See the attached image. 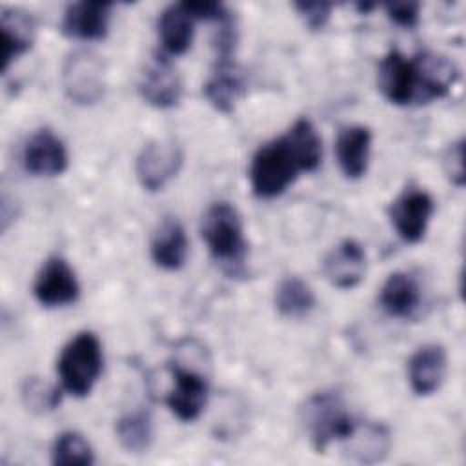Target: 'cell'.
I'll list each match as a JSON object with an SVG mask.
<instances>
[{
    "mask_svg": "<svg viewBox=\"0 0 466 466\" xmlns=\"http://www.w3.org/2000/svg\"><path fill=\"white\" fill-rule=\"evenodd\" d=\"M444 169L455 186L464 184V142L451 144L444 155Z\"/></svg>",
    "mask_w": 466,
    "mask_h": 466,
    "instance_id": "f546056e",
    "label": "cell"
},
{
    "mask_svg": "<svg viewBox=\"0 0 466 466\" xmlns=\"http://www.w3.org/2000/svg\"><path fill=\"white\" fill-rule=\"evenodd\" d=\"M53 464L67 466V464H80L89 466L95 462L93 448L87 439L76 431H64L56 437L51 451Z\"/></svg>",
    "mask_w": 466,
    "mask_h": 466,
    "instance_id": "d4e9b609",
    "label": "cell"
},
{
    "mask_svg": "<svg viewBox=\"0 0 466 466\" xmlns=\"http://www.w3.org/2000/svg\"><path fill=\"white\" fill-rule=\"evenodd\" d=\"M24 169L36 177H55L67 169V151L64 142L47 127L29 137L22 151Z\"/></svg>",
    "mask_w": 466,
    "mask_h": 466,
    "instance_id": "8fae6325",
    "label": "cell"
},
{
    "mask_svg": "<svg viewBox=\"0 0 466 466\" xmlns=\"http://www.w3.org/2000/svg\"><path fill=\"white\" fill-rule=\"evenodd\" d=\"M66 95L76 104H95L104 95V69L96 55L89 51L71 53L62 67Z\"/></svg>",
    "mask_w": 466,
    "mask_h": 466,
    "instance_id": "52a82bcc",
    "label": "cell"
},
{
    "mask_svg": "<svg viewBox=\"0 0 466 466\" xmlns=\"http://www.w3.org/2000/svg\"><path fill=\"white\" fill-rule=\"evenodd\" d=\"M459 78L457 66L444 55L420 51L406 58L391 49L379 64L377 86L395 106H420L442 98Z\"/></svg>",
    "mask_w": 466,
    "mask_h": 466,
    "instance_id": "7a4b0ae2",
    "label": "cell"
},
{
    "mask_svg": "<svg viewBox=\"0 0 466 466\" xmlns=\"http://www.w3.org/2000/svg\"><path fill=\"white\" fill-rule=\"evenodd\" d=\"M193 22L195 18L184 9L182 2L171 4L160 13L157 29L162 55L177 56L189 49L193 40Z\"/></svg>",
    "mask_w": 466,
    "mask_h": 466,
    "instance_id": "44dd1931",
    "label": "cell"
},
{
    "mask_svg": "<svg viewBox=\"0 0 466 466\" xmlns=\"http://www.w3.org/2000/svg\"><path fill=\"white\" fill-rule=\"evenodd\" d=\"M200 235L222 269L229 275L244 273L248 244L238 211L229 202H215L202 215Z\"/></svg>",
    "mask_w": 466,
    "mask_h": 466,
    "instance_id": "3957f363",
    "label": "cell"
},
{
    "mask_svg": "<svg viewBox=\"0 0 466 466\" xmlns=\"http://www.w3.org/2000/svg\"><path fill=\"white\" fill-rule=\"evenodd\" d=\"M386 15L391 22L400 27H415L420 16V4L419 2H388L384 4Z\"/></svg>",
    "mask_w": 466,
    "mask_h": 466,
    "instance_id": "83f0119b",
    "label": "cell"
},
{
    "mask_svg": "<svg viewBox=\"0 0 466 466\" xmlns=\"http://www.w3.org/2000/svg\"><path fill=\"white\" fill-rule=\"evenodd\" d=\"M182 149L173 140H153L142 147L137 157L135 171L138 182L147 191L162 189L180 169Z\"/></svg>",
    "mask_w": 466,
    "mask_h": 466,
    "instance_id": "ba28073f",
    "label": "cell"
},
{
    "mask_svg": "<svg viewBox=\"0 0 466 466\" xmlns=\"http://www.w3.org/2000/svg\"><path fill=\"white\" fill-rule=\"evenodd\" d=\"M340 442H344V450L353 461L373 464L386 457L391 444V437L388 428L380 422L357 420L350 435Z\"/></svg>",
    "mask_w": 466,
    "mask_h": 466,
    "instance_id": "d6986e66",
    "label": "cell"
},
{
    "mask_svg": "<svg viewBox=\"0 0 466 466\" xmlns=\"http://www.w3.org/2000/svg\"><path fill=\"white\" fill-rule=\"evenodd\" d=\"M302 419L319 453L326 451L333 441L346 439L357 422L346 410L340 393L333 390L311 395L302 408Z\"/></svg>",
    "mask_w": 466,
    "mask_h": 466,
    "instance_id": "5b68a950",
    "label": "cell"
},
{
    "mask_svg": "<svg viewBox=\"0 0 466 466\" xmlns=\"http://www.w3.org/2000/svg\"><path fill=\"white\" fill-rule=\"evenodd\" d=\"M293 7L300 15V18L304 20L308 29L320 31L329 20L333 4H329V2H295Z\"/></svg>",
    "mask_w": 466,
    "mask_h": 466,
    "instance_id": "4316f807",
    "label": "cell"
},
{
    "mask_svg": "<svg viewBox=\"0 0 466 466\" xmlns=\"http://www.w3.org/2000/svg\"><path fill=\"white\" fill-rule=\"evenodd\" d=\"M379 302L390 317L408 319L420 304V288L411 275L395 271L384 280L379 293Z\"/></svg>",
    "mask_w": 466,
    "mask_h": 466,
    "instance_id": "7402d4cb",
    "label": "cell"
},
{
    "mask_svg": "<svg viewBox=\"0 0 466 466\" xmlns=\"http://www.w3.org/2000/svg\"><path fill=\"white\" fill-rule=\"evenodd\" d=\"M244 93V76L231 58H217V64L204 84L208 102L220 113H229Z\"/></svg>",
    "mask_w": 466,
    "mask_h": 466,
    "instance_id": "ac0fdd59",
    "label": "cell"
},
{
    "mask_svg": "<svg viewBox=\"0 0 466 466\" xmlns=\"http://www.w3.org/2000/svg\"><path fill=\"white\" fill-rule=\"evenodd\" d=\"M33 295L46 308H60L76 302L80 284L67 260L49 257L35 279Z\"/></svg>",
    "mask_w": 466,
    "mask_h": 466,
    "instance_id": "9c48e42d",
    "label": "cell"
},
{
    "mask_svg": "<svg viewBox=\"0 0 466 466\" xmlns=\"http://www.w3.org/2000/svg\"><path fill=\"white\" fill-rule=\"evenodd\" d=\"M109 2H75L64 11L60 29L66 36L76 40H100L107 35L111 18Z\"/></svg>",
    "mask_w": 466,
    "mask_h": 466,
    "instance_id": "4fadbf2b",
    "label": "cell"
},
{
    "mask_svg": "<svg viewBox=\"0 0 466 466\" xmlns=\"http://www.w3.org/2000/svg\"><path fill=\"white\" fill-rule=\"evenodd\" d=\"M187 235L184 226L173 218L167 217L160 222L157 228L153 238H151V258L153 262L166 269V271H177L186 264L187 258Z\"/></svg>",
    "mask_w": 466,
    "mask_h": 466,
    "instance_id": "e0dca14e",
    "label": "cell"
},
{
    "mask_svg": "<svg viewBox=\"0 0 466 466\" xmlns=\"http://www.w3.org/2000/svg\"><path fill=\"white\" fill-rule=\"evenodd\" d=\"M142 98L158 109L175 107L182 98V80L169 56L157 55L138 84Z\"/></svg>",
    "mask_w": 466,
    "mask_h": 466,
    "instance_id": "7c38bea8",
    "label": "cell"
},
{
    "mask_svg": "<svg viewBox=\"0 0 466 466\" xmlns=\"http://www.w3.org/2000/svg\"><path fill=\"white\" fill-rule=\"evenodd\" d=\"M22 400L27 410L44 413L60 404V390L47 384L40 377H27L22 384Z\"/></svg>",
    "mask_w": 466,
    "mask_h": 466,
    "instance_id": "484cf974",
    "label": "cell"
},
{
    "mask_svg": "<svg viewBox=\"0 0 466 466\" xmlns=\"http://www.w3.org/2000/svg\"><path fill=\"white\" fill-rule=\"evenodd\" d=\"M322 160V140L308 118H297L279 138L251 157L249 184L258 198L282 195L302 171H315Z\"/></svg>",
    "mask_w": 466,
    "mask_h": 466,
    "instance_id": "6da1fadb",
    "label": "cell"
},
{
    "mask_svg": "<svg viewBox=\"0 0 466 466\" xmlns=\"http://www.w3.org/2000/svg\"><path fill=\"white\" fill-rule=\"evenodd\" d=\"M315 293L300 277H284L275 289V308L286 319H304L315 308Z\"/></svg>",
    "mask_w": 466,
    "mask_h": 466,
    "instance_id": "603a6c76",
    "label": "cell"
},
{
    "mask_svg": "<svg viewBox=\"0 0 466 466\" xmlns=\"http://www.w3.org/2000/svg\"><path fill=\"white\" fill-rule=\"evenodd\" d=\"M448 371V355L441 344L420 346L408 360V380L411 390L424 397L435 393Z\"/></svg>",
    "mask_w": 466,
    "mask_h": 466,
    "instance_id": "9a60e30c",
    "label": "cell"
},
{
    "mask_svg": "<svg viewBox=\"0 0 466 466\" xmlns=\"http://www.w3.org/2000/svg\"><path fill=\"white\" fill-rule=\"evenodd\" d=\"M371 151V131L366 126L353 124L339 131L335 140V157L340 171L348 178H360L368 171Z\"/></svg>",
    "mask_w": 466,
    "mask_h": 466,
    "instance_id": "2e32d148",
    "label": "cell"
},
{
    "mask_svg": "<svg viewBox=\"0 0 466 466\" xmlns=\"http://www.w3.org/2000/svg\"><path fill=\"white\" fill-rule=\"evenodd\" d=\"M2 31V71L5 73L11 64L22 56L33 46L35 38V20L29 13L20 9H4L0 16Z\"/></svg>",
    "mask_w": 466,
    "mask_h": 466,
    "instance_id": "ffe728a7",
    "label": "cell"
},
{
    "mask_svg": "<svg viewBox=\"0 0 466 466\" xmlns=\"http://www.w3.org/2000/svg\"><path fill=\"white\" fill-rule=\"evenodd\" d=\"M118 442L129 453H142L149 448L153 439L151 419L146 411H135L120 417L115 426Z\"/></svg>",
    "mask_w": 466,
    "mask_h": 466,
    "instance_id": "cb8c5ba5",
    "label": "cell"
},
{
    "mask_svg": "<svg viewBox=\"0 0 466 466\" xmlns=\"http://www.w3.org/2000/svg\"><path fill=\"white\" fill-rule=\"evenodd\" d=\"M173 388L166 397V402L173 415L184 422L198 419L208 400V382L206 379L180 364L171 366Z\"/></svg>",
    "mask_w": 466,
    "mask_h": 466,
    "instance_id": "30bf717a",
    "label": "cell"
},
{
    "mask_svg": "<svg viewBox=\"0 0 466 466\" xmlns=\"http://www.w3.org/2000/svg\"><path fill=\"white\" fill-rule=\"evenodd\" d=\"M182 5L195 20H215L218 24L229 20V13L220 2L198 0V2H182Z\"/></svg>",
    "mask_w": 466,
    "mask_h": 466,
    "instance_id": "f1b7e54d",
    "label": "cell"
},
{
    "mask_svg": "<svg viewBox=\"0 0 466 466\" xmlns=\"http://www.w3.org/2000/svg\"><path fill=\"white\" fill-rule=\"evenodd\" d=\"M322 273L328 282L339 289H351L364 279L366 253L357 240H342L322 262Z\"/></svg>",
    "mask_w": 466,
    "mask_h": 466,
    "instance_id": "5bb4252c",
    "label": "cell"
},
{
    "mask_svg": "<svg viewBox=\"0 0 466 466\" xmlns=\"http://www.w3.org/2000/svg\"><path fill=\"white\" fill-rule=\"evenodd\" d=\"M102 344L91 331L76 333L60 351L56 371L62 390L73 397H86L102 373Z\"/></svg>",
    "mask_w": 466,
    "mask_h": 466,
    "instance_id": "277c9868",
    "label": "cell"
},
{
    "mask_svg": "<svg viewBox=\"0 0 466 466\" xmlns=\"http://www.w3.org/2000/svg\"><path fill=\"white\" fill-rule=\"evenodd\" d=\"M433 209L435 204L431 195L420 187L410 186L390 204L388 217L404 242L417 244L426 235Z\"/></svg>",
    "mask_w": 466,
    "mask_h": 466,
    "instance_id": "8992f818",
    "label": "cell"
}]
</instances>
